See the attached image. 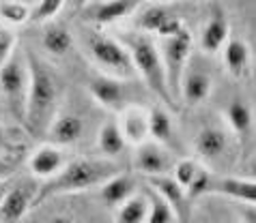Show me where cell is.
<instances>
[{"mask_svg":"<svg viewBox=\"0 0 256 223\" xmlns=\"http://www.w3.org/2000/svg\"><path fill=\"white\" fill-rule=\"evenodd\" d=\"M28 64V95L24 110V125L32 135L46 138L50 125L56 118L60 101L58 77L50 64L37 58L32 52L24 54Z\"/></svg>","mask_w":256,"mask_h":223,"instance_id":"1","label":"cell"},{"mask_svg":"<svg viewBox=\"0 0 256 223\" xmlns=\"http://www.w3.org/2000/svg\"><path fill=\"white\" fill-rule=\"evenodd\" d=\"M123 172L116 161L110 159H90V157H80L62 165V170L41 187H37L34 196V206L48 202L56 196H67V193H80L108 183L112 176Z\"/></svg>","mask_w":256,"mask_h":223,"instance_id":"2","label":"cell"},{"mask_svg":"<svg viewBox=\"0 0 256 223\" xmlns=\"http://www.w3.org/2000/svg\"><path fill=\"white\" fill-rule=\"evenodd\" d=\"M118 43L127 49L134 64V71L142 77V82L148 86L153 95H158L166 105L172 107L176 101L172 99L166 84V75H164V64L160 58V49L153 43L151 37L144 32H123L118 37Z\"/></svg>","mask_w":256,"mask_h":223,"instance_id":"3","label":"cell"},{"mask_svg":"<svg viewBox=\"0 0 256 223\" xmlns=\"http://www.w3.org/2000/svg\"><path fill=\"white\" fill-rule=\"evenodd\" d=\"M82 45L90 62L102 71V75L114 77V80H130L136 75L130 54L118 43V39L90 28L82 32Z\"/></svg>","mask_w":256,"mask_h":223,"instance_id":"4","label":"cell"},{"mask_svg":"<svg viewBox=\"0 0 256 223\" xmlns=\"http://www.w3.org/2000/svg\"><path fill=\"white\" fill-rule=\"evenodd\" d=\"M0 95H2L13 116L24 122L28 95V64L22 52H13L11 58L0 67Z\"/></svg>","mask_w":256,"mask_h":223,"instance_id":"5","label":"cell"},{"mask_svg":"<svg viewBox=\"0 0 256 223\" xmlns=\"http://www.w3.org/2000/svg\"><path fill=\"white\" fill-rule=\"evenodd\" d=\"M160 58L164 64V75H166V84L172 99H179V82L186 67L190 64L192 56V34L188 28H183L181 32L172 34V37L162 39L160 43Z\"/></svg>","mask_w":256,"mask_h":223,"instance_id":"6","label":"cell"},{"mask_svg":"<svg viewBox=\"0 0 256 223\" xmlns=\"http://www.w3.org/2000/svg\"><path fill=\"white\" fill-rule=\"evenodd\" d=\"M134 165L136 170L142 172L144 176H166L172 172L174 165V155L168 148L160 146L151 140L142 142L140 146H136V155H134Z\"/></svg>","mask_w":256,"mask_h":223,"instance_id":"7","label":"cell"},{"mask_svg":"<svg viewBox=\"0 0 256 223\" xmlns=\"http://www.w3.org/2000/svg\"><path fill=\"white\" fill-rule=\"evenodd\" d=\"M138 26L146 32H155L160 39L172 37V34L181 32L183 26L179 15L166 4H148L138 13Z\"/></svg>","mask_w":256,"mask_h":223,"instance_id":"8","label":"cell"},{"mask_svg":"<svg viewBox=\"0 0 256 223\" xmlns=\"http://www.w3.org/2000/svg\"><path fill=\"white\" fill-rule=\"evenodd\" d=\"M228 148H230V140L222 127L204 125L198 129L194 138V150L202 161L220 165L228 157Z\"/></svg>","mask_w":256,"mask_h":223,"instance_id":"9","label":"cell"},{"mask_svg":"<svg viewBox=\"0 0 256 223\" xmlns=\"http://www.w3.org/2000/svg\"><path fill=\"white\" fill-rule=\"evenodd\" d=\"M213 90V77L204 67L198 64H188L179 82V99L188 105H198L204 99H209Z\"/></svg>","mask_w":256,"mask_h":223,"instance_id":"10","label":"cell"},{"mask_svg":"<svg viewBox=\"0 0 256 223\" xmlns=\"http://www.w3.org/2000/svg\"><path fill=\"white\" fill-rule=\"evenodd\" d=\"M37 189L32 185H11L0 202V223H18L34 206Z\"/></svg>","mask_w":256,"mask_h":223,"instance_id":"11","label":"cell"},{"mask_svg":"<svg viewBox=\"0 0 256 223\" xmlns=\"http://www.w3.org/2000/svg\"><path fill=\"white\" fill-rule=\"evenodd\" d=\"M148 187H151L153 193H158L164 202L170 206V211L174 213L176 221H186L192 202H190L188 193L174 183L172 176H170V174H166V176H153V178H148Z\"/></svg>","mask_w":256,"mask_h":223,"instance_id":"12","label":"cell"},{"mask_svg":"<svg viewBox=\"0 0 256 223\" xmlns=\"http://www.w3.org/2000/svg\"><path fill=\"white\" fill-rule=\"evenodd\" d=\"M138 9L140 2H136V0H106V2H90L84 9V17L95 26H106L132 15Z\"/></svg>","mask_w":256,"mask_h":223,"instance_id":"13","label":"cell"},{"mask_svg":"<svg viewBox=\"0 0 256 223\" xmlns=\"http://www.w3.org/2000/svg\"><path fill=\"white\" fill-rule=\"evenodd\" d=\"M116 125L125 144L140 146L142 142L148 140V110H144V107L125 105L120 110V118Z\"/></svg>","mask_w":256,"mask_h":223,"instance_id":"14","label":"cell"},{"mask_svg":"<svg viewBox=\"0 0 256 223\" xmlns=\"http://www.w3.org/2000/svg\"><path fill=\"white\" fill-rule=\"evenodd\" d=\"M209 193H218V196L228 198L237 204H256V183L252 178H239V176L213 178Z\"/></svg>","mask_w":256,"mask_h":223,"instance_id":"15","label":"cell"},{"mask_svg":"<svg viewBox=\"0 0 256 223\" xmlns=\"http://www.w3.org/2000/svg\"><path fill=\"white\" fill-rule=\"evenodd\" d=\"M88 90L90 97L95 99L99 105L108 107L112 112H120L125 107V84L120 80L108 75H95L93 80L88 82Z\"/></svg>","mask_w":256,"mask_h":223,"instance_id":"16","label":"cell"},{"mask_svg":"<svg viewBox=\"0 0 256 223\" xmlns=\"http://www.w3.org/2000/svg\"><path fill=\"white\" fill-rule=\"evenodd\" d=\"M84 133V122L78 114H60L52 120L46 140L50 142V146H71L82 138Z\"/></svg>","mask_w":256,"mask_h":223,"instance_id":"17","label":"cell"},{"mask_svg":"<svg viewBox=\"0 0 256 223\" xmlns=\"http://www.w3.org/2000/svg\"><path fill=\"white\" fill-rule=\"evenodd\" d=\"M228 17L222 9H213L209 19L204 21L202 26V32H200V49L207 54H216L220 52L226 41H228Z\"/></svg>","mask_w":256,"mask_h":223,"instance_id":"18","label":"cell"},{"mask_svg":"<svg viewBox=\"0 0 256 223\" xmlns=\"http://www.w3.org/2000/svg\"><path fill=\"white\" fill-rule=\"evenodd\" d=\"M148 138L151 142L160 144V146L168 148L170 153L176 146V131H174V122L172 116L168 114L166 107H151L148 110Z\"/></svg>","mask_w":256,"mask_h":223,"instance_id":"19","label":"cell"},{"mask_svg":"<svg viewBox=\"0 0 256 223\" xmlns=\"http://www.w3.org/2000/svg\"><path fill=\"white\" fill-rule=\"evenodd\" d=\"M65 165V157L56 146H41L30 155L28 159V170L34 178H44V181H50L52 176H56Z\"/></svg>","mask_w":256,"mask_h":223,"instance_id":"20","label":"cell"},{"mask_svg":"<svg viewBox=\"0 0 256 223\" xmlns=\"http://www.w3.org/2000/svg\"><path fill=\"white\" fill-rule=\"evenodd\" d=\"M136 193H138V183L134 181V176L125 174V172L112 176L108 183L102 185V200L108 208H118Z\"/></svg>","mask_w":256,"mask_h":223,"instance_id":"21","label":"cell"},{"mask_svg":"<svg viewBox=\"0 0 256 223\" xmlns=\"http://www.w3.org/2000/svg\"><path fill=\"white\" fill-rule=\"evenodd\" d=\"M41 45L50 56L60 58L74 45V34L69 32L65 24H46L44 32H41Z\"/></svg>","mask_w":256,"mask_h":223,"instance_id":"22","label":"cell"},{"mask_svg":"<svg viewBox=\"0 0 256 223\" xmlns=\"http://www.w3.org/2000/svg\"><path fill=\"white\" fill-rule=\"evenodd\" d=\"M224 49V67L232 77H244L250 64V49L241 39H228Z\"/></svg>","mask_w":256,"mask_h":223,"instance_id":"23","label":"cell"},{"mask_svg":"<svg viewBox=\"0 0 256 223\" xmlns=\"http://www.w3.org/2000/svg\"><path fill=\"white\" fill-rule=\"evenodd\" d=\"M226 118H228V127L230 131L237 135L241 142H246L248 138L252 135L254 131V116H252V110L248 107V103L244 101H232L226 110Z\"/></svg>","mask_w":256,"mask_h":223,"instance_id":"24","label":"cell"},{"mask_svg":"<svg viewBox=\"0 0 256 223\" xmlns=\"http://www.w3.org/2000/svg\"><path fill=\"white\" fill-rule=\"evenodd\" d=\"M97 146H99V153L104 155V159H110V161L125 150V140L118 131L116 120H108L102 125L97 133Z\"/></svg>","mask_w":256,"mask_h":223,"instance_id":"25","label":"cell"},{"mask_svg":"<svg viewBox=\"0 0 256 223\" xmlns=\"http://www.w3.org/2000/svg\"><path fill=\"white\" fill-rule=\"evenodd\" d=\"M146 193H136L125 204L114 208V223H146Z\"/></svg>","mask_w":256,"mask_h":223,"instance_id":"26","label":"cell"},{"mask_svg":"<svg viewBox=\"0 0 256 223\" xmlns=\"http://www.w3.org/2000/svg\"><path fill=\"white\" fill-rule=\"evenodd\" d=\"M148 202V213H146V223H179L174 217V213L170 211V206L164 202L158 193L148 191L146 193Z\"/></svg>","mask_w":256,"mask_h":223,"instance_id":"27","label":"cell"},{"mask_svg":"<svg viewBox=\"0 0 256 223\" xmlns=\"http://www.w3.org/2000/svg\"><path fill=\"white\" fill-rule=\"evenodd\" d=\"M200 168H202V165L198 161H194V159H179V161H174L172 174H170V176H172L174 183L188 193L190 185L194 183V178H196L198 172H200Z\"/></svg>","mask_w":256,"mask_h":223,"instance_id":"28","label":"cell"},{"mask_svg":"<svg viewBox=\"0 0 256 223\" xmlns=\"http://www.w3.org/2000/svg\"><path fill=\"white\" fill-rule=\"evenodd\" d=\"M0 17L6 24L18 26V24H26L30 17V6L26 2H18V0H9V2H0Z\"/></svg>","mask_w":256,"mask_h":223,"instance_id":"29","label":"cell"},{"mask_svg":"<svg viewBox=\"0 0 256 223\" xmlns=\"http://www.w3.org/2000/svg\"><path fill=\"white\" fill-rule=\"evenodd\" d=\"M65 6V2L62 0H41V2H37L30 9V17H28V21H32V24H44V21H50L54 19L56 15L60 13V9Z\"/></svg>","mask_w":256,"mask_h":223,"instance_id":"30","label":"cell"},{"mask_svg":"<svg viewBox=\"0 0 256 223\" xmlns=\"http://www.w3.org/2000/svg\"><path fill=\"white\" fill-rule=\"evenodd\" d=\"M13 45H16V34H13V30L6 26H0V67L16 52Z\"/></svg>","mask_w":256,"mask_h":223,"instance_id":"31","label":"cell"},{"mask_svg":"<svg viewBox=\"0 0 256 223\" xmlns=\"http://www.w3.org/2000/svg\"><path fill=\"white\" fill-rule=\"evenodd\" d=\"M241 223H256V204H239Z\"/></svg>","mask_w":256,"mask_h":223,"instance_id":"32","label":"cell"},{"mask_svg":"<svg viewBox=\"0 0 256 223\" xmlns=\"http://www.w3.org/2000/svg\"><path fill=\"white\" fill-rule=\"evenodd\" d=\"M9 172H11V165L6 161H0V181H4V178L9 176Z\"/></svg>","mask_w":256,"mask_h":223,"instance_id":"33","label":"cell"},{"mask_svg":"<svg viewBox=\"0 0 256 223\" xmlns=\"http://www.w3.org/2000/svg\"><path fill=\"white\" fill-rule=\"evenodd\" d=\"M9 187H11V183H9V178H4V181H0V202H2L4 193H6V191H9Z\"/></svg>","mask_w":256,"mask_h":223,"instance_id":"34","label":"cell"},{"mask_svg":"<svg viewBox=\"0 0 256 223\" xmlns=\"http://www.w3.org/2000/svg\"><path fill=\"white\" fill-rule=\"evenodd\" d=\"M48 223H76L71 217H54L52 221H48Z\"/></svg>","mask_w":256,"mask_h":223,"instance_id":"35","label":"cell"},{"mask_svg":"<svg viewBox=\"0 0 256 223\" xmlns=\"http://www.w3.org/2000/svg\"><path fill=\"white\" fill-rule=\"evenodd\" d=\"M4 144H6V135H4L2 125H0V146H4Z\"/></svg>","mask_w":256,"mask_h":223,"instance_id":"36","label":"cell"}]
</instances>
